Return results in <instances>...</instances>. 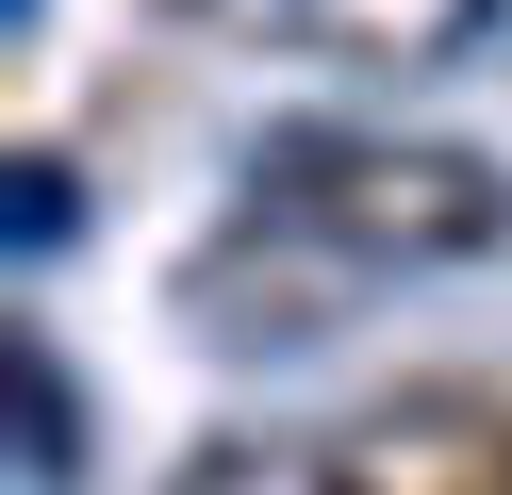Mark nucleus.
I'll return each instance as SVG.
<instances>
[{"label": "nucleus", "instance_id": "20e7f679", "mask_svg": "<svg viewBox=\"0 0 512 495\" xmlns=\"http://www.w3.org/2000/svg\"><path fill=\"white\" fill-rule=\"evenodd\" d=\"M166 495H347V479H331V446H281V429H199L166 462Z\"/></svg>", "mask_w": 512, "mask_h": 495}, {"label": "nucleus", "instance_id": "f257e3e1", "mask_svg": "<svg viewBox=\"0 0 512 495\" xmlns=\"http://www.w3.org/2000/svg\"><path fill=\"white\" fill-rule=\"evenodd\" d=\"M265 215L314 231L331 264H496L512 248V165L463 149V132H397V116H347V132H281L265 149Z\"/></svg>", "mask_w": 512, "mask_h": 495}, {"label": "nucleus", "instance_id": "f03ea898", "mask_svg": "<svg viewBox=\"0 0 512 495\" xmlns=\"http://www.w3.org/2000/svg\"><path fill=\"white\" fill-rule=\"evenodd\" d=\"M347 495H512V380H380L331 429Z\"/></svg>", "mask_w": 512, "mask_h": 495}, {"label": "nucleus", "instance_id": "7ed1b4c3", "mask_svg": "<svg viewBox=\"0 0 512 495\" xmlns=\"http://www.w3.org/2000/svg\"><path fill=\"white\" fill-rule=\"evenodd\" d=\"M281 50L364 66V83H446L496 50V0H281Z\"/></svg>", "mask_w": 512, "mask_h": 495}]
</instances>
